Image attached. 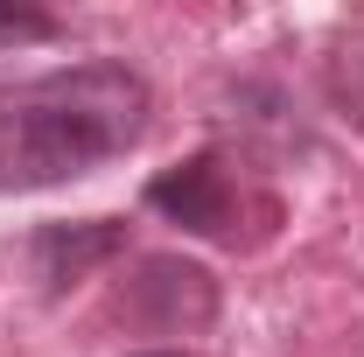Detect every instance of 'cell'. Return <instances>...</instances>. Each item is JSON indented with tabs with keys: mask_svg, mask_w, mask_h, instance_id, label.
Returning a JSON list of instances; mask_svg holds the SVG:
<instances>
[{
	"mask_svg": "<svg viewBox=\"0 0 364 357\" xmlns=\"http://www.w3.org/2000/svg\"><path fill=\"white\" fill-rule=\"evenodd\" d=\"M119 309L134 315L140 329L176 336V329L210 322L218 294H210V273H203V267H182V260H140V280H127V302H119Z\"/></svg>",
	"mask_w": 364,
	"mask_h": 357,
	"instance_id": "cell-3",
	"label": "cell"
},
{
	"mask_svg": "<svg viewBox=\"0 0 364 357\" xmlns=\"http://www.w3.org/2000/svg\"><path fill=\"white\" fill-rule=\"evenodd\" d=\"M147 357H176V351H147Z\"/></svg>",
	"mask_w": 364,
	"mask_h": 357,
	"instance_id": "cell-6",
	"label": "cell"
},
{
	"mask_svg": "<svg viewBox=\"0 0 364 357\" xmlns=\"http://www.w3.org/2000/svg\"><path fill=\"white\" fill-rule=\"evenodd\" d=\"M119 245H127V231L112 218L70 224V231H43V238H36V273H43L49 287H63V280H85L98 260H112Z\"/></svg>",
	"mask_w": 364,
	"mask_h": 357,
	"instance_id": "cell-4",
	"label": "cell"
},
{
	"mask_svg": "<svg viewBox=\"0 0 364 357\" xmlns=\"http://www.w3.org/2000/svg\"><path fill=\"white\" fill-rule=\"evenodd\" d=\"M147 127V78L127 63H77L0 105V189H49L127 154Z\"/></svg>",
	"mask_w": 364,
	"mask_h": 357,
	"instance_id": "cell-1",
	"label": "cell"
},
{
	"mask_svg": "<svg viewBox=\"0 0 364 357\" xmlns=\"http://www.w3.org/2000/svg\"><path fill=\"white\" fill-rule=\"evenodd\" d=\"M56 21L36 14V7H0V36H49Z\"/></svg>",
	"mask_w": 364,
	"mask_h": 357,
	"instance_id": "cell-5",
	"label": "cell"
},
{
	"mask_svg": "<svg viewBox=\"0 0 364 357\" xmlns=\"http://www.w3.org/2000/svg\"><path fill=\"white\" fill-rule=\"evenodd\" d=\"M147 203L161 218H176L182 231H203V238H238V189H231V169L218 154H196L168 176L147 182Z\"/></svg>",
	"mask_w": 364,
	"mask_h": 357,
	"instance_id": "cell-2",
	"label": "cell"
}]
</instances>
